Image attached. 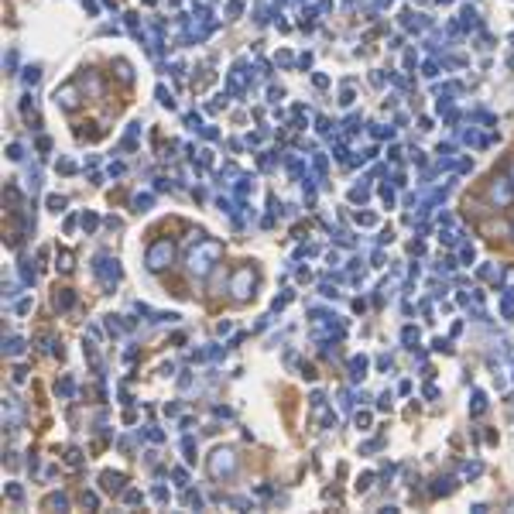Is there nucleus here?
Returning <instances> with one entry per match:
<instances>
[{
  "mask_svg": "<svg viewBox=\"0 0 514 514\" xmlns=\"http://www.w3.org/2000/svg\"><path fill=\"white\" fill-rule=\"evenodd\" d=\"M168 261H172V243H165V240H161V243H155V247H151V254H148V264H151V268H165Z\"/></svg>",
  "mask_w": 514,
  "mask_h": 514,
  "instance_id": "obj_1",
  "label": "nucleus"
},
{
  "mask_svg": "<svg viewBox=\"0 0 514 514\" xmlns=\"http://www.w3.org/2000/svg\"><path fill=\"white\" fill-rule=\"evenodd\" d=\"M494 199H497V202H511V189H508L504 182H497V186H494Z\"/></svg>",
  "mask_w": 514,
  "mask_h": 514,
  "instance_id": "obj_2",
  "label": "nucleus"
}]
</instances>
